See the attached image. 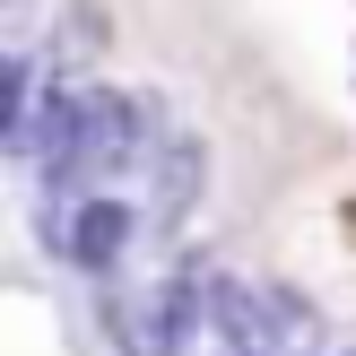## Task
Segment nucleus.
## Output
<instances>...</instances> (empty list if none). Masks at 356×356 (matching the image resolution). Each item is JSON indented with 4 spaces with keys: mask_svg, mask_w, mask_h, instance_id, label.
Masks as SVG:
<instances>
[{
    "mask_svg": "<svg viewBox=\"0 0 356 356\" xmlns=\"http://www.w3.org/2000/svg\"><path fill=\"white\" fill-rule=\"evenodd\" d=\"M209 278L200 261L183 270H156V278H113L104 287V330H113L122 356H191L209 348Z\"/></svg>",
    "mask_w": 356,
    "mask_h": 356,
    "instance_id": "f03ea898",
    "label": "nucleus"
},
{
    "mask_svg": "<svg viewBox=\"0 0 356 356\" xmlns=\"http://www.w3.org/2000/svg\"><path fill=\"white\" fill-rule=\"evenodd\" d=\"M35 226H44V252L61 261V270L113 287L122 261H131V243L148 235V209L122 183H35Z\"/></svg>",
    "mask_w": 356,
    "mask_h": 356,
    "instance_id": "f257e3e1",
    "label": "nucleus"
},
{
    "mask_svg": "<svg viewBox=\"0 0 356 356\" xmlns=\"http://www.w3.org/2000/svg\"><path fill=\"white\" fill-rule=\"evenodd\" d=\"M200 183H209V148L183 131V122H165L156 131V148H148V165H139V209H148V235H174V226L191 218V200H200Z\"/></svg>",
    "mask_w": 356,
    "mask_h": 356,
    "instance_id": "7ed1b4c3",
    "label": "nucleus"
}]
</instances>
